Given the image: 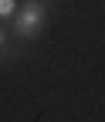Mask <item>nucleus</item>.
<instances>
[{
    "label": "nucleus",
    "instance_id": "1",
    "mask_svg": "<svg viewBox=\"0 0 105 122\" xmlns=\"http://www.w3.org/2000/svg\"><path fill=\"white\" fill-rule=\"evenodd\" d=\"M41 20H44V7L37 4V0H31V4H27V7L20 10V20L14 24V30H17L20 37H31L34 30L41 27Z\"/></svg>",
    "mask_w": 105,
    "mask_h": 122
},
{
    "label": "nucleus",
    "instance_id": "2",
    "mask_svg": "<svg viewBox=\"0 0 105 122\" xmlns=\"http://www.w3.org/2000/svg\"><path fill=\"white\" fill-rule=\"evenodd\" d=\"M14 7H17L14 0H0V17H10V14H14Z\"/></svg>",
    "mask_w": 105,
    "mask_h": 122
},
{
    "label": "nucleus",
    "instance_id": "3",
    "mask_svg": "<svg viewBox=\"0 0 105 122\" xmlns=\"http://www.w3.org/2000/svg\"><path fill=\"white\" fill-rule=\"evenodd\" d=\"M0 48H4V30H0Z\"/></svg>",
    "mask_w": 105,
    "mask_h": 122
}]
</instances>
